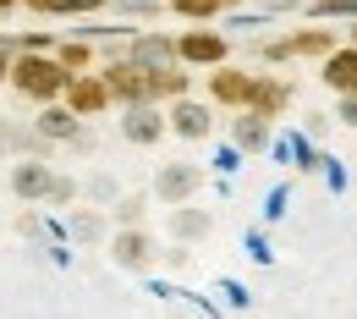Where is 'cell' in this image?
<instances>
[{"label": "cell", "mask_w": 357, "mask_h": 319, "mask_svg": "<svg viewBox=\"0 0 357 319\" xmlns=\"http://www.w3.org/2000/svg\"><path fill=\"white\" fill-rule=\"evenodd\" d=\"M105 253H110V265L127 275H149L165 253H160V237L149 226H116L110 231V242H105Z\"/></svg>", "instance_id": "3957f363"}, {"label": "cell", "mask_w": 357, "mask_h": 319, "mask_svg": "<svg viewBox=\"0 0 357 319\" xmlns=\"http://www.w3.org/2000/svg\"><path fill=\"white\" fill-rule=\"evenodd\" d=\"M253 89H259V72H248V66H236V61L204 72V99H215L220 110H248V105H253Z\"/></svg>", "instance_id": "8992f818"}, {"label": "cell", "mask_w": 357, "mask_h": 319, "mask_svg": "<svg viewBox=\"0 0 357 319\" xmlns=\"http://www.w3.org/2000/svg\"><path fill=\"white\" fill-rule=\"evenodd\" d=\"M17 6H22V0H0V11H17Z\"/></svg>", "instance_id": "d6a6232c"}, {"label": "cell", "mask_w": 357, "mask_h": 319, "mask_svg": "<svg viewBox=\"0 0 357 319\" xmlns=\"http://www.w3.org/2000/svg\"><path fill=\"white\" fill-rule=\"evenodd\" d=\"M77 198H83V182L61 171V177H55V187H50V209H61V215H66V209H77Z\"/></svg>", "instance_id": "d4e9b609"}, {"label": "cell", "mask_w": 357, "mask_h": 319, "mask_svg": "<svg viewBox=\"0 0 357 319\" xmlns=\"http://www.w3.org/2000/svg\"><path fill=\"white\" fill-rule=\"evenodd\" d=\"M160 265H165V270H187V265H192V242H171Z\"/></svg>", "instance_id": "484cf974"}, {"label": "cell", "mask_w": 357, "mask_h": 319, "mask_svg": "<svg viewBox=\"0 0 357 319\" xmlns=\"http://www.w3.org/2000/svg\"><path fill=\"white\" fill-rule=\"evenodd\" d=\"M66 105H72L83 121H99V116L116 110V94H110V83H105V72L93 66V72H72V83H66Z\"/></svg>", "instance_id": "9c48e42d"}, {"label": "cell", "mask_w": 357, "mask_h": 319, "mask_svg": "<svg viewBox=\"0 0 357 319\" xmlns=\"http://www.w3.org/2000/svg\"><path fill=\"white\" fill-rule=\"evenodd\" d=\"M313 0H259V11H269V17H286V11H308Z\"/></svg>", "instance_id": "f546056e"}, {"label": "cell", "mask_w": 357, "mask_h": 319, "mask_svg": "<svg viewBox=\"0 0 357 319\" xmlns=\"http://www.w3.org/2000/svg\"><path fill=\"white\" fill-rule=\"evenodd\" d=\"M215 99H198V94H187V99H176L171 105V138H181V143H209L215 138Z\"/></svg>", "instance_id": "30bf717a"}, {"label": "cell", "mask_w": 357, "mask_h": 319, "mask_svg": "<svg viewBox=\"0 0 357 319\" xmlns=\"http://www.w3.org/2000/svg\"><path fill=\"white\" fill-rule=\"evenodd\" d=\"M154 204H165V209H176V204H192L198 193H204V165H192V160H165L160 171H154Z\"/></svg>", "instance_id": "52a82bcc"}, {"label": "cell", "mask_w": 357, "mask_h": 319, "mask_svg": "<svg viewBox=\"0 0 357 319\" xmlns=\"http://www.w3.org/2000/svg\"><path fill=\"white\" fill-rule=\"evenodd\" d=\"M33 127L50 138V143H61V149H72L77 138H83V116L66 105V99H55V105H39L33 110Z\"/></svg>", "instance_id": "7c38bea8"}, {"label": "cell", "mask_w": 357, "mask_h": 319, "mask_svg": "<svg viewBox=\"0 0 357 319\" xmlns=\"http://www.w3.org/2000/svg\"><path fill=\"white\" fill-rule=\"evenodd\" d=\"M176 50H181V61H187L192 72H215V66L231 61V39H225L215 22H187L176 34Z\"/></svg>", "instance_id": "5b68a950"}, {"label": "cell", "mask_w": 357, "mask_h": 319, "mask_svg": "<svg viewBox=\"0 0 357 319\" xmlns=\"http://www.w3.org/2000/svg\"><path fill=\"white\" fill-rule=\"evenodd\" d=\"M0 77H6V89L17 94L28 110L66 99V83H72V72L61 66V55H55V50H22V55H17Z\"/></svg>", "instance_id": "6da1fadb"}, {"label": "cell", "mask_w": 357, "mask_h": 319, "mask_svg": "<svg viewBox=\"0 0 357 319\" xmlns=\"http://www.w3.org/2000/svg\"><path fill=\"white\" fill-rule=\"evenodd\" d=\"M347 45V34H335V28H324V22H303V28H291V34H275L259 45V61L269 66H286V61H324V55H335V50Z\"/></svg>", "instance_id": "7a4b0ae2"}, {"label": "cell", "mask_w": 357, "mask_h": 319, "mask_svg": "<svg viewBox=\"0 0 357 319\" xmlns=\"http://www.w3.org/2000/svg\"><path fill=\"white\" fill-rule=\"evenodd\" d=\"M55 177H61V171H55L50 160H11L6 187H11V198H17V204H50Z\"/></svg>", "instance_id": "8fae6325"}, {"label": "cell", "mask_w": 357, "mask_h": 319, "mask_svg": "<svg viewBox=\"0 0 357 319\" xmlns=\"http://www.w3.org/2000/svg\"><path fill=\"white\" fill-rule=\"evenodd\" d=\"M275 143V121L259 110H231V149L236 154H264Z\"/></svg>", "instance_id": "4fadbf2b"}, {"label": "cell", "mask_w": 357, "mask_h": 319, "mask_svg": "<svg viewBox=\"0 0 357 319\" xmlns=\"http://www.w3.org/2000/svg\"><path fill=\"white\" fill-rule=\"evenodd\" d=\"M127 55H132V61H143L149 72H154V66H171V61H181L176 34H160V28H132V39H127Z\"/></svg>", "instance_id": "5bb4252c"}, {"label": "cell", "mask_w": 357, "mask_h": 319, "mask_svg": "<svg viewBox=\"0 0 357 319\" xmlns=\"http://www.w3.org/2000/svg\"><path fill=\"white\" fill-rule=\"evenodd\" d=\"M192 83H198V72H192L187 61H171V66H154V72H149V94H154L160 105L187 99V94H192Z\"/></svg>", "instance_id": "2e32d148"}, {"label": "cell", "mask_w": 357, "mask_h": 319, "mask_svg": "<svg viewBox=\"0 0 357 319\" xmlns=\"http://www.w3.org/2000/svg\"><path fill=\"white\" fill-rule=\"evenodd\" d=\"M225 11H248V0H225Z\"/></svg>", "instance_id": "1f68e13d"}, {"label": "cell", "mask_w": 357, "mask_h": 319, "mask_svg": "<svg viewBox=\"0 0 357 319\" xmlns=\"http://www.w3.org/2000/svg\"><path fill=\"white\" fill-rule=\"evenodd\" d=\"M110 11L127 17V22H160L171 11V0H110Z\"/></svg>", "instance_id": "cb8c5ba5"}, {"label": "cell", "mask_w": 357, "mask_h": 319, "mask_svg": "<svg viewBox=\"0 0 357 319\" xmlns=\"http://www.w3.org/2000/svg\"><path fill=\"white\" fill-rule=\"evenodd\" d=\"M55 149H61V143H50L33 121H28V127H22V121H6V154H11V160H50Z\"/></svg>", "instance_id": "ac0fdd59"}, {"label": "cell", "mask_w": 357, "mask_h": 319, "mask_svg": "<svg viewBox=\"0 0 357 319\" xmlns=\"http://www.w3.org/2000/svg\"><path fill=\"white\" fill-rule=\"evenodd\" d=\"M335 121H341V127H357V94H335Z\"/></svg>", "instance_id": "83f0119b"}, {"label": "cell", "mask_w": 357, "mask_h": 319, "mask_svg": "<svg viewBox=\"0 0 357 319\" xmlns=\"http://www.w3.org/2000/svg\"><path fill=\"white\" fill-rule=\"evenodd\" d=\"M171 17H181V22H220L231 11H225V0H171Z\"/></svg>", "instance_id": "603a6c76"}, {"label": "cell", "mask_w": 357, "mask_h": 319, "mask_svg": "<svg viewBox=\"0 0 357 319\" xmlns=\"http://www.w3.org/2000/svg\"><path fill=\"white\" fill-rule=\"evenodd\" d=\"M248 110H259V116H269V121H280V116L291 110V83L259 72V89H253V105H248Z\"/></svg>", "instance_id": "d6986e66"}, {"label": "cell", "mask_w": 357, "mask_h": 319, "mask_svg": "<svg viewBox=\"0 0 357 319\" xmlns=\"http://www.w3.org/2000/svg\"><path fill=\"white\" fill-rule=\"evenodd\" d=\"M66 231L77 237V242H110L105 231H110V215L105 209H66Z\"/></svg>", "instance_id": "44dd1931"}, {"label": "cell", "mask_w": 357, "mask_h": 319, "mask_svg": "<svg viewBox=\"0 0 357 319\" xmlns=\"http://www.w3.org/2000/svg\"><path fill=\"white\" fill-rule=\"evenodd\" d=\"M319 83H324L330 94H357V45L352 39L335 50V55L319 61Z\"/></svg>", "instance_id": "e0dca14e"}, {"label": "cell", "mask_w": 357, "mask_h": 319, "mask_svg": "<svg viewBox=\"0 0 357 319\" xmlns=\"http://www.w3.org/2000/svg\"><path fill=\"white\" fill-rule=\"evenodd\" d=\"M347 39H352V45H357V22H347Z\"/></svg>", "instance_id": "836d02e7"}, {"label": "cell", "mask_w": 357, "mask_h": 319, "mask_svg": "<svg viewBox=\"0 0 357 319\" xmlns=\"http://www.w3.org/2000/svg\"><path fill=\"white\" fill-rule=\"evenodd\" d=\"M99 72H105L110 94H116V110L154 99V94H149V66H143V61H132V55H110V61H99Z\"/></svg>", "instance_id": "ba28073f"}, {"label": "cell", "mask_w": 357, "mask_h": 319, "mask_svg": "<svg viewBox=\"0 0 357 319\" xmlns=\"http://www.w3.org/2000/svg\"><path fill=\"white\" fill-rule=\"evenodd\" d=\"M28 17H66V0H22Z\"/></svg>", "instance_id": "4316f807"}, {"label": "cell", "mask_w": 357, "mask_h": 319, "mask_svg": "<svg viewBox=\"0 0 357 319\" xmlns=\"http://www.w3.org/2000/svg\"><path fill=\"white\" fill-rule=\"evenodd\" d=\"M149 204H154V193H121L110 204V215H116V226H149Z\"/></svg>", "instance_id": "7402d4cb"}, {"label": "cell", "mask_w": 357, "mask_h": 319, "mask_svg": "<svg viewBox=\"0 0 357 319\" xmlns=\"http://www.w3.org/2000/svg\"><path fill=\"white\" fill-rule=\"evenodd\" d=\"M55 55H61V66H66V72H93V66L105 61L99 39H89V34H77V39H61V45H55Z\"/></svg>", "instance_id": "ffe728a7"}, {"label": "cell", "mask_w": 357, "mask_h": 319, "mask_svg": "<svg viewBox=\"0 0 357 319\" xmlns=\"http://www.w3.org/2000/svg\"><path fill=\"white\" fill-rule=\"evenodd\" d=\"M110 11V0H66V17H99Z\"/></svg>", "instance_id": "f1b7e54d"}, {"label": "cell", "mask_w": 357, "mask_h": 319, "mask_svg": "<svg viewBox=\"0 0 357 319\" xmlns=\"http://www.w3.org/2000/svg\"><path fill=\"white\" fill-rule=\"evenodd\" d=\"M83 193H93L99 204H116V182H110V177H89V187H83Z\"/></svg>", "instance_id": "4dcf8cb0"}, {"label": "cell", "mask_w": 357, "mask_h": 319, "mask_svg": "<svg viewBox=\"0 0 357 319\" xmlns=\"http://www.w3.org/2000/svg\"><path fill=\"white\" fill-rule=\"evenodd\" d=\"M116 127L132 149H160V138H171V105H160V99L127 105V110H116Z\"/></svg>", "instance_id": "277c9868"}, {"label": "cell", "mask_w": 357, "mask_h": 319, "mask_svg": "<svg viewBox=\"0 0 357 319\" xmlns=\"http://www.w3.org/2000/svg\"><path fill=\"white\" fill-rule=\"evenodd\" d=\"M215 231V215L192 198V204H176V209H165V237L171 242H204Z\"/></svg>", "instance_id": "9a60e30c"}]
</instances>
